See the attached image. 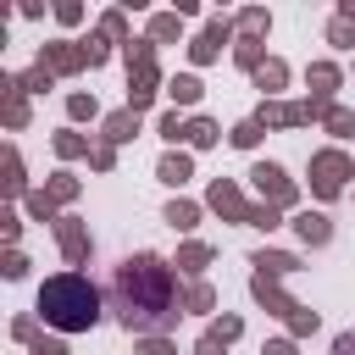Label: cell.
Instances as JSON below:
<instances>
[{"mask_svg": "<svg viewBox=\"0 0 355 355\" xmlns=\"http://www.w3.org/2000/svg\"><path fill=\"white\" fill-rule=\"evenodd\" d=\"M111 311L139 338H166V327L183 316V294L172 283V266L161 255H128L111 277Z\"/></svg>", "mask_w": 355, "mask_h": 355, "instance_id": "cell-1", "label": "cell"}, {"mask_svg": "<svg viewBox=\"0 0 355 355\" xmlns=\"http://www.w3.org/2000/svg\"><path fill=\"white\" fill-rule=\"evenodd\" d=\"M39 316L61 333H89L100 322V288L83 272H61L39 283Z\"/></svg>", "mask_w": 355, "mask_h": 355, "instance_id": "cell-2", "label": "cell"}, {"mask_svg": "<svg viewBox=\"0 0 355 355\" xmlns=\"http://www.w3.org/2000/svg\"><path fill=\"white\" fill-rule=\"evenodd\" d=\"M155 83H161V72H155V44H150V39H133V44H128V111H144V105L155 100Z\"/></svg>", "mask_w": 355, "mask_h": 355, "instance_id": "cell-3", "label": "cell"}, {"mask_svg": "<svg viewBox=\"0 0 355 355\" xmlns=\"http://www.w3.org/2000/svg\"><path fill=\"white\" fill-rule=\"evenodd\" d=\"M250 294H255V300H261V305H266L272 316H283V322H288V327H294L300 338H305V333H316V311L294 305V300H288V294L277 288V277H261V272H255V277H250Z\"/></svg>", "mask_w": 355, "mask_h": 355, "instance_id": "cell-4", "label": "cell"}, {"mask_svg": "<svg viewBox=\"0 0 355 355\" xmlns=\"http://www.w3.org/2000/svg\"><path fill=\"white\" fill-rule=\"evenodd\" d=\"M349 172H355V166H349L344 150H316V155H311V194H316V200H333Z\"/></svg>", "mask_w": 355, "mask_h": 355, "instance_id": "cell-5", "label": "cell"}, {"mask_svg": "<svg viewBox=\"0 0 355 355\" xmlns=\"http://www.w3.org/2000/svg\"><path fill=\"white\" fill-rule=\"evenodd\" d=\"M250 183H255V194H261V205H277V211H288V205L300 200V189L288 183V172H283L277 161H261V166L250 172Z\"/></svg>", "mask_w": 355, "mask_h": 355, "instance_id": "cell-6", "label": "cell"}, {"mask_svg": "<svg viewBox=\"0 0 355 355\" xmlns=\"http://www.w3.org/2000/svg\"><path fill=\"white\" fill-rule=\"evenodd\" d=\"M205 205H211L222 222H244V227H250V216H255V205L244 200V189H239L233 178H216V183H211V194H205Z\"/></svg>", "mask_w": 355, "mask_h": 355, "instance_id": "cell-7", "label": "cell"}, {"mask_svg": "<svg viewBox=\"0 0 355 355\" xmlns=\"http://www.w3.org/2000/svg\"><path fill=\"white\" fill-rule=\"evenodd\" d=\"M322 111H327V105H316V100H288V105H272V100H266V105L255 111V122H261V128H305V122L322 116Z\"/></svg>", "mask_w": 355, "mask_h": 355, "instance_id": "cell-8", "label": "cell"}, {"mask_svg": "<svg viewBox=\"0 0 355 355\" xmlns=\"http://www.w3.org/2000/svg\"><path fill=\"white\" fill-rule=\"evenodd\" d=\"M39 67H44L50 78H55V72H83V67H89V50L72 44V39H55V44L39 50Z\"/></svg>", "mask_w": 355, "mask_h": 355, "instance_id": "cell-9", "label": "cell"}, {"mask_svg": "<svg viewBox=\"0 0 355 355\" xmlns=\"http://www.w3.org/2000/svg\"><path fill=\"white\" fill-rule=\"evenodd\" d=\"M227 39H233V22H227V17H211V22H205V33L189 44V55L205 67V61H216V55H222V44H227Z\"/></svg>", "mask_w": 355, "mask_h": 355, "instance_id": "cell-10", "label": "cell"}, {"mask_svg": "<svg viewBox=\"0 0 355 355\" xmlns=\"http://www.w3.org/2000/svg\"><path fill=\"white\" fill-rule=\"evenodd\" d=\"M55 239H61V255H67L72 266H83L89 250H94V244H89V227H83L78 216H61V222H55Z\"/></svg>", "mask_w": 355, "mask_h": 355, "instance_id": "cell-11", "label": "cell"}, {"mask_svg": "<svg viewBox=\"0 0 355 355\" xmlns=\"http://www.w3.org/2000/svg\"><path fill=\"white\" fill-rule=\"evenodd\" d=\"M305 83H311V100H316V105H333V94H338V67H333V61H311V67H305Z\"/></svg>", "mask_w": 355, "mask_h": 355, "instance_id": "cell-12", "label": "cell"}, {"mask_svg": "<svg viewBox=\"0 0 355 355\" xmlns=\"http://www.w3.org/2000/svg\"><path fill=\"white\" fill-rule=\"evenodd\" d=\"M250 266H255L261 277H283V272H300V255H288V250H255Z\"/></svg>", "mask_w": 355, "mask_h": 355, "instance_id": "cell-13", "label": "cell"}, {"mask_svg": "<svg viewBox=\"0 0 355 355\" xmlns=\"http://www.w3.org/2000/svg\"><path fill=\"white\" fill-rule=\"evenodd\" d=\"M155 178H161V183H172V189H183V183L194 178V161H189L183 150H172V155H161V166H155Z\"/></svg>", "mask_w": 355, "mask_h": 355, "instance_id": "cell-14", "label": "cell"}, {"mask_svg": "<svg viewBox=\"0 0 355 355\" xmlns=\"http://www.w3.org/2000/svg\"><path fill=\"white\" fill-rule=\"evenodd\" d=\"M294 233H300L305 244H327V239H333V222H327L322 211H300V216H294Z\"/></svg>", "mask_w": 355, "mask_h": 355, "instance_id": "cell-15", "label": "cell"}, {"mask_svg": "<svg viewBox=\"0 0 355 355\" xmlns=\"http://www.w3.org/2000/svg\"><path fill=\"white\" fill-rule=\"evenodd\" d=\"M0 89H6V128H22V122H28V100H22V83H17V78H0Z\"/></svg>", "mask_w": 355, "mask_h": 355, "instance_id": "cell-16", "label": "cell"}, {"mask_svg": "<svg viewBox=\"0 0 355 355\" xmlns=\"http://www.w3.org/2000/svg\"><path fill=\"white\" fill-rule=\"evenodd\" d=\"M139 133V111H111L105 116V144H128Z\"/></svg>", "mask_w": 355, "mask_h": 355, "instance_id": "cell-17", "label": "cell"}, {"mask_svg": "<svg viewBox=\"0 0 355 355\" xmlns=\"http://www.w3.org/2000/svg\"><path fill=\"white\" fill-rule=\"evenodd\" d=\"M261 44H266V39H250V33H244V39L233 44V61H239L244 72H261V67H266V55H261Z\"/></svg>", "mask_w": 355, "mask_h": 355, "instance_id": "cell-18", "label": "cell"}, {"mask_svg": "<svg viewBox=\"0 0 355 355\" xmlns=\"http://www.w3.org/2000/svg\"><path fill=\"white\" fill-rule=\"evenodd\" d=\"M183 139H189V144H194V150H211V144H216V139H222V128H216V122H211V116H194V122H189V133H183Z\"/></svg>", "mask_w": 355, "mask_h": 355, "instance_id": "cell-19", "label": "cell"}, {"mask_svg": "<svg viewBox=\"0 0 355 355\" xmlns=\"http://www.w3.org/2000/svg\"><path fill=\"white\" fill-rule=\"evenodd\" d=\"M211 261H216L211 244H183V250H178V266H183V272H205Z\"/></svg>", "mask_w": 355, "mask_h": 355, "instance_id": "cell-20", "label": "cell"}, {"mask_svg": "<svg viewBox=\"0 0 355 355\" xmlns=\"http://www.w3.org/2000/svg\"><path fill=\"white\" fill-rule=\"evenodd\" d=\"M166 94H172L178 105H194V100H200V78H194V72H178V78L166 83Z\"/></svg>", "mask_w": 355, "mask_h": 355, "instance_id": "cell-21", "label": "cell"}, {"mask_svg": "<svg viewBox=\"0 0 355 355\" xmlns=\"http://www.w3.org/2000/svg\"><path fill=\"white\" fill-rule=\"evenodd\" d=\"M55 155H61V161H78V155H94V150H89V139H83V133H72V128H67V133H55Z\"/></svg>", "mask_w": 355, "mask_h": 355, "instance_id": "cell-22", "label": "cell"}, {"mask_svg": "<svg viewBox=\"0 0 355 355\" xmlns=\"http://www.w3.org/2000/svg\"><path fill=\"white\" fill-rule=\"evenodd\" d=\"M166 222H172L178 233H189V227L200 222V205H194V200H172V205H166Z\"/></svg>", "mask_w": 355, "mask_h": 355, "instance_id": "cell-23", "label": "cell"}, {"mask_svg": "<svg viewBox=\"0 0 355 355\" xmlns=\"http://www.w3.org/2000/svg\"><path fill=\"white\" fill-rule=\"evenodd\" d=\"M322 122H327V133H338V139H355V111H344V105H327V111H322Z\"/></svg>", "mask_w": 355, "mask_h": 355, "instance_id": "cell-24", "label": "cell"}, {"mask_svg": "<svg viewBox=\"0 0 355 355\" xmlns=\"http://www.w3.org/2000/svg\"><path fill=\"white\" fill-rule=\"evenodd\" d=\"M172 39H178V11L150 17V44H172Z\"/></svg>", "mask_w": 355, "mask_h": 355, "instance_id": "cell-25", "label": "cell"}, {"mask_svg": "<svg viewBox=\"0 0 355 355\" xmlns=\"http://www.w3.org/2000/svg\"><path fill=\"white\" fill-rule=\"evenodd\" d=\"M283 83H288V67H283V61H266V67L255 72V89H266V94L283 89Z\"/></svg>", "mask_w": 355, "mask_h": 355, "instance_id": "cell-26", "label": "cell"}, {"mask_svg": "<svg viewBox=\"0 0 355 355\" xmlns=\"http://www.w3.org/2000/svg\"><path fill=\"white\" fill-rule=\"evenodd\" d=\"M211 305H216L211 283H189V288H183V311H211Z\"/></svg>", "mask_w": 355, "mask_h": 355, "instance_id": "cell-27", "label": "cell"}, {"mask_svg": "<svg viewBox=\"0 0 355 355\" xmlns=\"http://www.w3.org/2000/svg\"><path fill=\"white\" fill-rule=\"evenodd\" d=\"M67 116H72V122H89V116H100L94 94H67Z\"/></svg>", "mask_w": 355, "mask_h": 355, "instance_id": "cell-28", "label": "cell"}, {"mask_svg": "<svg viewBox=\"0 0 355 355\" xmlns=\"http://www.w3.org/2000/svg\"><path fill=\"white\" fill-rule=\"evenodd\" d=\"M44 194H50V200H55V205H61V200H78V178H72V172H55V178H50V189H44Z\"/></svg>", "mask_w": 355, "mask_h": 355, "instance_id": "cell-29", "label": "cell"}, {"mask_svg": "<svg viewBox=\"0 0 355 355\" xmlns=\"http://www.w3.org/2000/svg\"><path fill=\"white\" fill-rule=\"evenodd\" d=\"M239 28H244V33H250V39H261V33H266V28H272V17H266V11H261V6H250V11H244V17H239Z\"/></svg>", "mask_w": 355, "mask_h": 355, "instance_id": "cell-30", "label": "cell"}, {"mask_svg": "<svg viewBox=\"0 0 355 355\" xmlns=\"http://www.w3.org/2000/svg\"><path fill=\"white\" fill-rule=\"evenodd\" d=\"M28 216H39V222H61V216H55V200H50L44 189H39V194H28Z\"/></svg>", "mask_w": 355, "mask_h": 355, "instance_id": "cell-31", "label": "cell"}, {"mask_svg": "<svg viewBox=\"0 0 355 355\" xmlns=\"http://www.w3.org/2000/svg\"><path fill=\"white\" fill-rule=\"evenodd\" d=\"M155 133H161V139H172V144H178V139H183V133H189V122H183V116H178V111H166V116H161V122H155Z\"/></svg>", "mask_w": 355, "mask_h": 355, "instance_id": "cell-32", "label": "cell"}, {"mask_svg": "<svg viewBox=\"0 0 355 355\" xmlns=\"http://www.w3.org/2000/svg\"><path fill=\"white\" fill-rule=\"evenodd\" d=\"M227 139H233V144H239V150H250V144H255V139H261V122H255V116H250V122H239V128H233V133H227Z\"/></svg>", "mask_w": 355, "mask_h": 355, "instance_id": "cell-33", "label": "cell"}, {"mask_svg": "<svg viewBox=\"0 0 355 355\" xmlns=\"http://www.w3.org/2000/svg\"><path fill=\"white\" fill-rule=\"evenodd\" d=\"M6 194H22V155H6Z\"/></svg>", "mask_w": 355, "mask_h": 355, "instance_id": "cell-34", "label": "cell"}, {"mask_svg": "<svg viewBox=\"0 0 355 355\" xmlns=\"http://www.w3.org/2000/svg\"><path fill=\"white\" fill-rule=\"evenodd\" d=\"M250 227H266V233H272V227H283V211H277V205H255Z\"/></svg>", "mask_w": 355, "mask_h": 355, "instance_id": "cell-35", "label": "cell"}, {"mask_svg": "<svg viewBox=\"0 0 355 355\" xmlns=\"http://www.w3.org/2000/svg\"><path fill=\"white\" fill-rule=\"evenodd\" d=\"M327 39H333V44H355V22H349V17H333V22H327Z\"/></svg>", "mask_w": 355, "mask_h": 355, "instance_id": "cell-36", "label": "cell"}, {"mask_svg": "<svg viewBox=\"0 0 355 355\" xmlns=\"http://www.w3.org/2000/svg\"><path fill=\"white\" fill-rule=\"evenodd\" d=\"M100 33H105V39H128V22H122V11H105V17H100Z\"/></svg>", "mask_w": 355, "mask_h": 355, "instance_id": "cell-37", "label": "cell"}, {"mask_svg": "<svg viewBox=\"0 0 355 355\" xmlns=\"http://www.w3.org/2000/svg\"><path fill=\"white\" fill-rule=\"evenodd\" d=\"M89 166H94V172H111V166H116V144H94Z\"/></svg>", "mask_w": 355, "mask_h": 355, "instance_id": "cell-38", "label": "cell"}, {"mask_svg": "<svg viewBox=\"0 0 355 355\" xmlns=\"http://www.w3.org/2000/svg\"><path fill=\"white\" fill-rule=\"evenodd\" d=\"M211 333H216L222 344H233V338L244 333V322H239V316H216V327H211Z\"/></svg>", "mask_w": 355, "mask_h": 355, "instance_id": "cell-39", "label": "cell"}, {"mask_svg": "<svg viewBox=\"0 0 355 355\" xmlns=\"http://www.w3.org/2000/svg\"><path fill=\"white\" fill-rule=\"evenodd\" d=\"M28 344H33V355H67V344L61 338H44V333H33Z\"/></svg>", "mask_w": 355, "mask_h": 355, "instance_id": "cell-40", "label": "cell"}, {"mask_svg": "<svg viewBox=\"0 0 355 355\" xmlns=\"http://www.w3.org/2000/svg\"><path fill=\"white\" fill-rule=\"evenodd\" d=\"M17 83H22V94H28V89H50V72H44V67H33V72H22Z\"/></svg>", "mask_w": 355, "mask_h": 355, "instance_id": "cell-41", "label": "cell"}, {"mask_svg": "<svg viewBox=\"0 0 355 355\" xmlns=\"http://www.w3.org/2000/svg\"><path fill=\"white\" fill-rule=\"evenodd\" d=\"M139 355H178L172 338H139Z\"/></svg>", "mask_w": 355, "mask_h": 355, "instance_id": "cell-42", "label": "cell"}, {"mask_svg": "<svg viewBox=\"0 0 355 355\" xmlns=\"http://www.w3.org/2000/svg\"><path fill=\"white\" fill-rule=\"evenodd\" d=\"M194 355H227V344H222V338H216V333H205V338H200V344H194Z\"/></svg>", "mask_w": 355, "mask_h": 355, "instance_id": "cell-43", "label": "cell"}, {"mask_svg": "<svg viewBox=\"0 0 355 355\" xmlns=\"http://www.w3.org/2000/svg\"><path fill=\"white\" fill-rule=\"evenodd\" d=\"M22 272H28V255L11 250V255H6V277H22Z\"/></svg>", "mask_w": 355, "mask_h": 355, "instance_id": "cell-44", "label": "cell"}, {"mask_svg": "<svg viewBox=\"0 0 355 355\" xmlns=\"http://www.w3.org/2000/svg\"><path fill=\"white\" fill-rule=\"evenodd\" d=\"M55 17H61V22H78V17H83V6H78V0H61V6H55Z\"/></svg>", "mask_w": 355, "mask_h": 355, "instance_id": "cell-45", "label": "cell"}, {"mask_svg": "<svg viewBox=\"0 0 355 355\" xmlns=\"http://www.w3.org/2000/svg\"><path fill=\"white\" fill-rule=\"evenodd\" d=\"M11 333H17V338H22V344H28V338H33V333H39V327H33V316H17V322H11Z\"/></svg>", "mask_w": 355, "mask_h": 355, "instance_id": "cell-46", "label": "cell"}, {"mask_svg": "<svg viewBox=\"0 0 355 355\" xmlns=\"http://www.w3.org/2000/svg\"><path fill=\"white\" fill-rule=\"evenodd\" d=\"M261 355H294V338H272V344H266Z\"/></svg>", "mask_w": 355, "mask_h": 355, "instance_id": "cell-47", "label": "cell"}, {"mask_svg": "<svg viewBox=\"0 0 355 355\" xmlns=\"http://www.w3.org/2000/svg\"><path fill=\"white\" fill-rule=\"evenodd\" d=\"M333 355H355V333H338L333 338Z\"/></svg>", "mask_w": 355, "mask_h": 355, "instance_id": "cell-48", "label": "cell"}]
</instances>
